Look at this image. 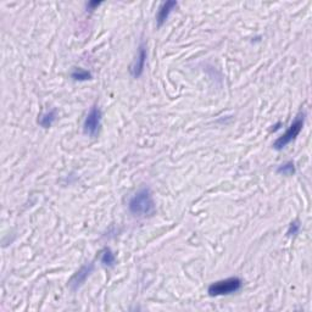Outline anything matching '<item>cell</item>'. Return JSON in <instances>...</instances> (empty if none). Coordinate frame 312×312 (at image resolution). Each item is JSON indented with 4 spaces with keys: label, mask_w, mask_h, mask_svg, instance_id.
<instances>
[{
    "label": "cell",
    "mask_w": 312,
    "mask_h": 312,
    "mask_svg": "<svg viewBox=\"0 0 312 312\" xmlns=\"http://www.w3.org/2000/svg\"><path fill=\"white\" fill-rule=\"evenodd\" d=\"M101 120H103V112L98 105H93L87 114L83 122V132L84 134L89 137H96L101 127Z\"/></svg>",
    "instance_id": "277c9868"
},
{
    "label": "cell",
    "mask_w": 312,
    "mask_h": 312,
    "mask_svg": "<svg viewBox=\"0 0 312 312\" xmlns=\"http://www.w3.org/2000/svg\"><path fill=\"white\" fill-rule=\"evenodd\" d=\"M176 6H177V1H166V2H162V4L160 5L156 14V22L159 26H162V24L166 22V20L168 19L169 14L173 11V9Z\"/></svg>",
    "instance_id": "52a82bcc"
},
{
    "label": "cell",
    "mask_w": 312,
    "mask_h": 312,
    "mask_svg": "<svg viewBox=\"0 0 312 312\" xmlns=\"http://www.w3.org/2000/svg\"><path fill=\"white\" fill-rule=\"evenodd\" d=\"M100 4H101L100 1H91V2H88V4H87V7H88L89 10H94L96 7H98Z\"/></svg>",
    "instance_id": "4fadbf2b"
},
{
    "label": "cell",
    "mask_w": 312,
    "mask_h": 312,
    "mask_svg": "<svg viewBox=\"0 0 312 312\" xmlns=\"http://www.w3.org/2000/svg\"><path fill=\"white\" fill-rule=\"evenodd\" d=\"M71 77L74 79V81H88V79H92V73L87 70L81 69V67H76L73 69V71L71 72Z\"/></svg>",
    "instance_id": "30bf717a"
},
{
    "label": "cell",
    "mask_w": 312,
    "mask_h": 312,
    "mask_svg": "<svg viewBox=\"0 0 312 312\" xmlns=\"http://www.w3.org/2000/svg\"><path fill=\"white\" fill-rule=\"evenodd\" d=\"M243 286V281L238 277H229V278L222 279V281L215 282L209 287L208 293L211 296H223L231 295L240 290Z\"/></svg>",
    "instance_id": "7a4b0ae2"
},
{
    "label": "cell",
    "mask_w": 312,
    "mask_h": 312,
    "mask_svg": "<svg viewBox=\"0 0 312 312\" xmlns=\"http://www.w3.org/2000/svg\"><path fill=\"white\" fill-rule=\"evenodd\" d=\"M299 231H300V222L294 221L289 224V228H288V232H287V234H288L289 237L296 236V234L299 233Z\"/></svg>",
    "instance_id": "7c38bea8"
},
{
    "label": "cell",
    "mask_w": 312,
    "mask_h": 312,
    "mask_svg": "<svg viewBox=\"0 0 312 312\" xmlns=\"http://www.w3.org/2000/svg\"><path fill=\"white\" fill-rule=\"evenodd\" d=\"M304 123H305V114H299L296 116V119L294 120L293 123L289 126V128L277 139L273 143V148L276 150H282V149L286 148L288 144H290L291 142L295 141L296 137L300 134V132L303 131Z\"/></svg>",
    "instance_id": "3957f363"
},
{
    "label": "cell",
    "mask_w": 312,
    "mask_h": 312,
    "mask_svg": "<svg viewBox=\"0 0 312 312\" xmlns=\"http://www.w3.org/2000/svg\"><path fill=\"white\" fill-rule=\"evenodd\" d=\"M57 119V111L55 109L49 110V111L43 112V114L39 116L38 119V123L41 124L43 128H49V127L52 126L55 121Z\"/></svg>",
    "instance_id": "ba28073f"
},
{
    "label": "cell",
    "mask_w": 312,
    "mask_h": 312,
    "mask_svg": "<svg viewBox=\"0 0 312 312\" xmlns=\"http://www.w3.org/2000/svg\"><path fill=\"white\" fill-rule=\"evenodd\" d=\"M277 172L281 174H284V176H291V174L295 172V167H294V164L291 161L286 162L284 165H281V166L277 168Z\"/></svg>",
    "instance_id": "8fae6325"
},
{
    "label": "cell",
    "mask_w": 312,
    "mask_h": 312,
    "mask_svg": "<svg viewBox=\"0 0 312 312\" xmlns=\"http://www.w3.org/2000/svg\"><path fill=\"white\" fill-rule=\"evenodd\" d=\"M93 269H94L93 264H84V266H82L81 268H79L78 271H77L76 273L71 277V279H70L69 287L71 288V290L73 291L78 290V289L83 286L84 282L87 281V278L91 276Z\"/></svg>",
    "instance_id": "5b68a950"
},
{
    "label": "cell",
    "mask_w": 312,
    "mask_h": 312,
    "mask_svg": "<svg viewBox=\"0 0 312 312\" xmlns=\"http://www.w3.org/2000/svg\"><path fill=\"white\" fill-rule=\"evenodd\" d=\"M146 56H148L146 48L145 46H144V43H142L138 49V54H137L136 60H134L133 64L131 65V69H129L132 77H134V78H139V77L143 74L144 67H145V62H146Z\"/></svg>",
    "instance_id": "8992f818"
},
{
    "label": "cell",
    "mask_w": 312,
    "mask_h": 312,
    "mask_svg": "<svg viewBox=\"0 0 312 312\" xmlns=\"http://www.w3.org/2000/svg\"><path fill=\"white\" fill-rule=\"evenodd\" d=\"M100 262L106 267H112L116 262V256L112 253L111 249L105 248L100 253Z\"/></svg>",
    "instance_id": "9c48e42d"
},
{
    "label": "cell",
    "mask_w": 312,
    "mask_h": 312,
    "mask_svg": "<svg viewBox=\"0 0 312 312\" xmlns=\"http://www.w3.org/2000/svg\"><path fill=\"white\" fill-rule=\"evenodd\" d=\"M128 209L134 216L145 217L150 216L155 211L153 194L149 188H142L131 198L128 203Z\"/></svg>",
    "instance_id": "6da1fadb"
}]
</instances>
